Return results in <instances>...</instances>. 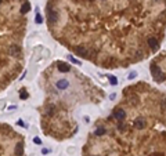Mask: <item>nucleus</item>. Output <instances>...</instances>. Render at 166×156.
<instances>
[{
	"label": "nucleus",
	"mask_w": 166,
	"mask_h": 156,
	"mask_svg": "<svg viewBox=\"0 0 166 156\" xmlns=\"http://www.w3.org/2000/svg\"><path fill=\"white\" fill-rule=\"evenodd\" d=\"M75 51H76V54H78L79 57H87L89 55V51L85 49V47H80V46L75 47Z\"/></svg>",
	"instance_id": "nucleus-4"
},
{
	"label": "nucleus",
	"mask_w": 166,
	"mask_h": 156,
	"mask_svg": "<svg viewBox=\"0 0 166 156\" xmlns=\"http://www.w3.org/2000/svg\"><path fill=\"white\" fill-rule=\"evenodd\" d=\"M108 79H110V83L112 84V86H116V84H118V79L115 76H110Z\"/></svg>",
	"instance_id": "nucleus-13"
},
{
	"label": "nucleus",
	"mask_w": 166,
	"mask_h": 156,
	"mask_svg": "<svg viewBox=\"0 0 166 156\" xmlns=\"http://www.w3.org/2000/svg\"><path fill=\"white\" fill-rule=\"evenodd\" d=\"M49 152H50V151H49V149H46V148H44V149L42 151V153H43V155H47Z\"/></svg>",
	"instance_id": "nucleus-20"
},
{
	"label": "nucleus",
	"mask_w": 166,
	"mask_h": 156,
	"mask_svg": "<svg viewBox=\"0 0 166 156\" xmlns=\"http://www.w3.org/2000/svg\"><path fill=\"white\" fill-rule=\"evenodd\" d=\"M33 142H35V144H39V145H40V144H42V139H40L39 137H35V138H33Z\"/></svg>",
	"instance_id": "nucleus-16"
},
{
	"label": "nucleus",
	"mask_w": 166,
	"mask_h": 156,
	"mask_svg": "<svg viewBox=\"0 0 166 156\" xmlns=\"http://www.w3.org/2000/svg\"><path fill=\"white\" fill-rule=\"evenodd\" d=\"M0 4H1V0H0Z\"/></svg>",
	"instance_id": "nucleus-24"
},
{
	"label": "nucleus",
	"mask_w": 166,
	"mask_h": 156,
	"mask_svg": "<svg viewBox=\"0 0 166 156\" xmlns=\"http://www.w3.org/2000/svg\"><path fill=\"white\" fill-rule=\"evenodd\" d=\"M35 21H36V24H42V22H43V18H42V15H40L39 13L36 14V17H35Z\"/></svg>",
	"instance_id": "nucleus-14"
},
{
	"label": "nucleus",
	"mask_w": 166,
	"mask_h": 156,
	"mask_svg": "<svg viewBox=\"0 0 166 156\" xmlns=\"http://www.w3.org/2000/svg\"><path fill=\"white\" fill-rule=\"evenodd\" d=\"M151 72H152V75H154V77H155L156 82H163V80H165V75L161 72V69H159L155 64H152L151 65Z\"/></svg>",
	"instance_id": "nucleus-1"
},
{
	"label": "nucleus",
	"mask_w": 166,
	"mask_h": 156,
	"mask_svg": "<svg viewBox=\"0 0 166 156\" xmlns=\"http://www.w3.org/2000/svg\"><path fill=\"white\" fill-rule=\"evenodd\" d=\"M89 1H93V0H89Z\"/></svg>",
	"instance_id": "nucleus-25"
},
{
	"label": "nucleus",
	"mask_w": 166,
	"mask_h": 156,
	"mask_svg": "<svg viewBox=\"0 0 166 156\" xmlns=\"http://www.w3.org/2000/svg\"><path fill=\"white\" fill-rule=\"evenodd\" d=\"M8 52H10V55L15 57L17 54H19V52H21V49H19V46L13 44V46H10V50H8Z\"/></svg>",
	"instance_id": "nucleus-5"
},
{
	"label": "nucleus",
	"mask_w": 166,
	"mask_h": 156,
	"mask_svg": "<svg viewBox=\"0 0 166 156\" xmlns=\"http://www.w3.org/2000/svg\"><path fill=\"white\" fill-rule=\"evenodd\" d=\"M116 98V94H111V100H115Z\"/></svg>",
	"instance_id": "nucleus-23"
},
{
	"label": "nucleus",
	"mask_w": 166,
	"mask_h": 156,
	"mask_svg": "<svg viewBox=\"0 0 166 156\" xmlns=\"http://www.w3.org/2000/svg\"><path fill=\"white\" fill-rule=\"evenodd\" d=\"M69 61H71L72 64H75V65H80V61H78V59H75L72 55H69Z\"/></svg>",
	"instance_id": "nucleus-15"
},
{
	"label": "nucleus",
	"mask_w": 166,
	"mask_h": 156,
	"mask_svg": "<svg viewBox=\"0 0 166 156\" xmlns=\"http://www.w3.org/2000/svg\"><path fill=\"white\" fill-rule=\"evenodd\" d=\"M136 75H137L136 72H131L130 75H129V77H127V79H134V77H136Z\"/></svg>",
	"instance_id": "nucleus-18"
},
{
	"label": "nucleus",
	"mask_w": 166,
	"mask_h": 156,
	"mask_svg": "<svg viewBox=\"0 0 166 156\" xmlns=\"http://www.w3.org/2000/svg\"><path fill=\"white\" fill-rule=\"evenodd\" d=\"M57 65H58V70H60V72H69V65H68V64L58 62Z\"/></svg>",
	"instance_id": "nucleus-9"
},
{
	"label": "nucleus",
	"mask_w": 166,
	"mask_h": 156,
	"mask_svg": "<svg viewBox=\"0 0 166 156\" xmlns=\"http://www.w3.org/2000/svg\"><path fill=\"white\" fill-rule=\"evenodd\" d=\"M147 43H148V46L152 50H156L159 47V43H158V40H156L155 37H149L148 40H147Z\"/></svg>",
	"instance_id": "nucleus-7"
},
{
	"label": "nucleus",
	"mask_w": 166,
	"mask_h": 156,
	"mask_svg": "<svg viewBox=\"0 0 166 156\" xmlns=\"http://www.w3.org/2000/svg\"><path fill=\"white\" fill-rule=\"evenodd\" d=\"M18 126H21V127H25V124H24V121H22V120H18Z\"/></svg>",
	"instance_id": "nucleus-21"
},
{
	"label": "nucleus",
	"mask_w": 166,
	"mask_h": 156,
	"mask_svg": "<svg viewBox=\"0 0 166 156\" xmlns=\"http://www.w3.org/2000/svg\"><path fill=\"white\" fill-rule=\"evenodd\" d=\"M136 57H137V58H141L143 54H141V52H136Z\"/></svg>",
	"instance_id": "nucleus-22"
},
{
	"label": "nucleus",
	"mask_w": 166,
	"mask_h": 156,
	"mask_svg": "<svg viewBox=\"0 0 166 156\" xmlns=\"http://www.w3.org/2000/svg\"><path fill=\"white\" fill-rule=\"evenodd\" d=\"M15 155H17V156H22V155H24V145H22L21 142L15 145Z\"/></svg>",
	"instance_id": "nucleus-10"
},
{
	"label": "nucleus",
	"mask_w": 166,
	"mask_h": 156,
	"mask_svg": "<svg viewBox=\"0 0 166 156\" xmlns=\"http://www.w3.org/2000/svg\"><path fill=\"white\" fill-rule=\"evenodd\" d=\"M118 128H119V130H125V124H123V123H119Z\"/></svg>",
	"instance_id": "nucleus-19"
},
{
	"label": "nucleus",
	"mask_w": 166,
	"mask_h": 156,
	"mask_svg": "<svg viewBox=\"0 0 166 156\" xmlns=\"http://www.w3.org/2000/svg\"><path fill=\"white\" fill-rule=\"evenodd\" d=\"M55 86H57L58 90H67L68 87H69V82H68L67 79H61L55 83Z\"/></svg>",
	"instance_id": "nucleus-2"
},
{
	"label": "nucleus",
	"mask_w": 166,
	"mask_h": 156,
	"mask_svg": "<svg viewBox=\"0 0 166 156\" xmlns=\"http://www.w3.org/2000/svg\"><path fill=\"white\" fill-rule=\"evenodd\" d=\"M113 116H115V119H118V120H123V119L126 118V112H125L123 109H115Z\"/></svg>",
	"instance_id": "nucleus-3"
},
{
	"label": "nucleus",
	"mask_w": 166,
	"mask_h": 156,
	"mask_svg": "<svg viewBox=\"0 0 166 156\" xmlns=\"http://www.w3.org/2000/svg\"><path fill=\"white\" fill-rule=\"evenodd\" d=\"M58 21V14L57 11H49V22L50 24H55Z\"/></svg>",
	"instance_id": "nucleus-6"
},
{
	"label": "nucleus",
	"mask_w": 166,
	"mask_h": 156,
	"mask_svg": "<svg viewBox=\"0 0 166 156\" xmlns=\"http://www.w3.org/2000/svg\"><path fill=\"white\" fill-rule=\"evenodd\" d=\"M134 127L138 128V130H143V128L145 127V120H144V119H141V118L136 119V120H134Z\"/></svg>",
	"instance_id": "nucleus-8"
},
{
	"label": "nucleus",
	"mask_w": 166,
	"mask_h": 156,
	"mask_svg": "<svg viewBox=\"0 0 166 156\" xmlns=\"http://www.w3.org/2000/svg\"><path fill=\"white\" fill-rule=\"evenodd\" d=\"M105 133H107V131H105V128H104V127H98V128H97V130L94 131V134L100 137V135H104Z\"/></svg>",
	"instance_id": "nucleus-12"
},
{
	"label": "nucleus",
	"mask_w": 166,
	"mask_h": 156,
	"mask_svg": "<svg viewBox=\"0 0 166 156\" xmlns=\"http://www.w3.org/2000/svg\"><path fill=\"white\" fill-rule=\"evenodd\" d=\"M19 97H21L22 100H25V98H28V93H25V91H22V93H21V95H19Z\"/></svg>",
	"instance_id": "nucleus-17"
},
{
	"label": "nucleus",
	"mask_w": 166,
	"mask_h": 156,
	"mask_svg": "<svg viewBox=\"0 0 166 156\" xmlns=\"http://www.w3.org/2000/svg\"><path fill=\"white\" fill-rule=\"evenodd\" d=\"M29 10H31V4H29V1H25V3L22 4V7H21V13L25 14V13H28Z\"/></svg>",
	"instance_id": "nucleus-11"
}]
</instances>
